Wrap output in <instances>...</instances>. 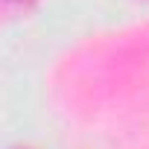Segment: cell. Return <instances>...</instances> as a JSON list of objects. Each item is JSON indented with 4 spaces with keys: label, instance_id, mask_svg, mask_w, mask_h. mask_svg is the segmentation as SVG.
I'll use <instances>...</instances> for the list:
<instances>
[{
    "label": "cell",
    "instance_id": "1",
    "mask_svg": "<svg viewBox=\"0 0 149 149\" xmlns=\"http://www.w3.org/2000/svg\"><path fill=\"white\" fill-rule=\"evenodd\" d=\"M38 3H41V0H3V9H6V15L21 18V15H29Z\"/></svg>",
    "mask_w": 149,
    "mask_h": 149
},
{
    "label": "cell",
    "instance_id": "2",
    "mask_svg": "<svg viewBox=\"0 0 149 149\" xmlns=\"http://www.w3.org/2000/svg\"><path fill=\"white\" fill-rule=\"evenodd\" d=\"M15 149H24V146H15Z\"/></svg>",
    "mask_w": 149,
    "mask_h": 149
}]
</instances>
